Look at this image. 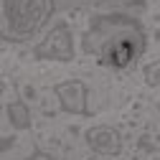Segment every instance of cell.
<instances>
[{
	"label": "cell",
	"instance_id": "1",
	"mask_svg": "<svg viewBox=\"0 0 160 160\" xmlns=\"http://www.w3.org/2000/svg\"><path fill=\"white\" fill-rule=\"evenodd\" d=\"M148 33L127 13H94L82 33V51L94 56L99 66L122 71L145 56Z\"/></svg>",
	"mask_w": 160,
	"mask_h": 160
},
{
	"label": "cell",
	"instance_id": "2",
	"mask_svg": "<svg viewBox=\"0 0 160 160\" xmlns=\"http://www.w3.org/2000/svg\"><path fill=\"white\" fill-rule=\"evenodd\" d=\"M56 10V0H0V38L23 43L41 31Z\"/></svg>",
	"mask_w": 160,
	"mask_h": 160
},
{
	"label": "cell",
	"instance_id": "3",
	"mask_svg": "<svg viewBox=\"0 0 160 160\" xmlns=\"http://www.w3.org/2000/svg\"><path fill=\"white\" fill-rule=\"evenodd\" d=\"M74 36L66 21H56V26L46 33V38L41 43H36L33 48V58L36 61H74Z\"/></svg>",
	"mask_w": 160,
	"mask_h": 160
},
{
	"label": "cell",
	"instance_id": "4",
	"mask_svg": "<svg viewBox=\"0 0 160 160\" xmlns=\"http://www.w3.org/2000/svg\"><path fill=\"white\" fill-rule=\"evenodd\" d=\"M53 94L58 99V107L66 114H79V117H92V109L87 107L89 89L82 79H64L53 84Z\"/></svg>",
	"mask_w": 160,
	"mask_h": 160
},
{
	"label": "cell",
	"instance_id": "5",
	"mask_svg": "<svg viewBox=\"0 0 160 160\" xmlns=\"http://www.w3.org/2000/svg\"><path fill=\"white\" fill-rule=\"evenodd\" d=\"M87 145L102 158H117L122 152V135L112 125H94L87 130Z\"/></svg>",
	"mask_w": 160,
	"mask_h": 160
},
{
	"label": "cell",
	"instance_id": "6",
	"mask_svg": "<svg viewBox=\"0 0 160 160\" xmlns=\"http://www.w3.org/2000/svg\"><path fill=\"white\" fill-rule=\"evenodd\" d=\"M5 114H8V119H10L13 130H31V125H33L31 109H28V104L23 102L21 97H15L13 102L5 104Z\"/></svg>",
	"mask_w": 160,
	"mask_h": 160
},
{
	"label": "cell",
	"instance_id": "7",
	"mask_svg": "<svg viewBox=\"0 0 160 160\" xmlns=\"http://www.w3.org/2000/svg\"><path fill=\"white\" fill-rule=\"evenodd\" d=\"M145 82L148 87H160V61L145 66Z\"/></svg>",
	"mask_w": 160,
	"mask_h": 160
},
{
	"label": "cell",
	"instance_id": "8",
	"mask_svg": "<svg viewBox=\"0 0 160 160\" xmlns=\"http://www.w3.org/2000/svg\"><path fill=\"white\" fill-rule=\"evenodd\" d=\"M31 158H33V160H53L56 155H51V152H46V150H38V148H36V150L31 152Z\"/></svg>",
	"mask_w": 160,
	"mask_h": 160
},
{
	"label": "cell",
	"instance_id": "9",
	"mask_svg": "<svg viewBox=\"0 0 160 160\" xmlns=\"http://www.w3.org/2000/svg\"><path fill=\"white\" fill-rule=\"evenodd\" d=\"M10 142H13V137H5V140H3V152L10 148Z\"/></svg>",
	"mask_w": 160,
	"mask_h": 160
},
{
	"label": "cell",
	"instance_id": "10",
	"mask_svg": "<svg viewBox=\"0 0 160 160\" xmlns=\"http://www.w3.org/2000/svg\"><path fill=\"white\" fill-rule=\"evenodd\" d=\"M158 112H160V102H158Z\"/></svg>",
	"mask_w": 160,
	"mask_h": 160
}]
</instances>
